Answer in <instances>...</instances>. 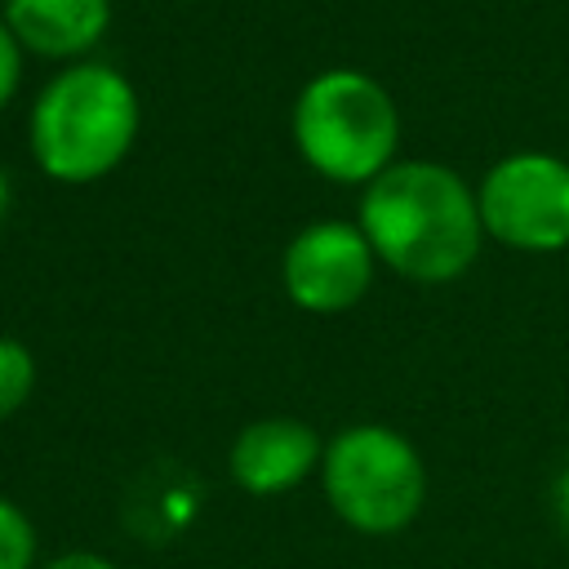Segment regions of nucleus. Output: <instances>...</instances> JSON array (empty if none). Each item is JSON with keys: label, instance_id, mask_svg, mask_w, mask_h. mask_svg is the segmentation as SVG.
Returning <instances> with one entry per match:
<instances>
[{"label": "nucleus", "instance_id": "7ed1b4c3", "mask_svg": "<svg viewBox=\"0 0 569 569\" xmlns=\"http://www.w3.org/2000/svg\"><path fill=\"white\" fill-rule=\"evenodd\" d=\"M289 138L316 178L365 191L400 160V107L378 76L360 67H325L298 89Z\"/></svg>", "mask_w": 569, "mask_h": 569}, {"label": "nucleus", "instance_id": "2eb2a0df", "mask_svg": "<svg viewBox=\"0 0 569 569\" xmlns=\"http://www.w3.org/2000/svg\"><path fill=\"white\" fill-rule=\"evenodd\" d=\"M0 9H4V0H0Z\"/></svg>", "mask_w": 569, "mask_h": 569}, {"label": "nucleus", "instance_id": "39448f33", "mask_svg": "<svg viewBox=\"0 0 569 569\" xmlns=\"http://www.w3.org/2000/svg\"><path fill=\"white\" fill-rule=\"evenodd\" d=\"M485 240L516 253L569 249V160L556 151H507L476 182Z\"/></svg>", "mask_w": 569, "mask_h": 569}, {"label": "nucleus", "instance_id": "9b49d317", "mask_svg": "<svg viewBox=\"0 0 569 569\" xmlns=\"http://www.w3.org/2000/svg\"><path fill=\"white\" fill-rule=\"evenodd\" d=\"M22 71H27V53L18 49V40L9 36V27L0 22V116L13 107L18 89H22Z\"/></svg>", "mask_w": 569, "mask_h": 569}, {"label": "nucleus", "instance_id": "423d86ee", "mask_svg": "<svg viewBox=\"0 0 569 569\" xmlns=\"http://www.w3.org/2000/svg\"><path fill=\"white\" fill-rule=\"evenodd\" d=\"M373 280L378 258L356 218H316L298 227L280 253V289L307 316H342L360 307Z\"/></svg>", "mask_w": 569, "mask_h": 569}, {"label": "nucleus", "instance_id": "1a4fd4ad", "mask_svg": "<svg viewBox=\"0 0 569 569\" xmlns=\"http://www.w3.org/2000/svg\"><path fill=\"white\" fill-rule=\"evenodd\" d=\"M36 356L27 342H18L13 333H0V422L18 418L27 409V400L36 396Z\"/></svg>", "mask_w": 569, "mask_h": 569}, {"label": "nucleus", "instance_id": "f257e3e1", "mask_svg": "<svg viewBox=\"0 0 569 569\" xmlns=\"http://www.w3.org/2000/svg\"><path fill=\"white\" fill-rule=\"evenodd\" d=\"M356 222L373 244L378 267L413 284H453L485 249L476 187L427 156H400L382 169L360 191Z\"/></svg>", "mask_w": 569, "mask_h": 569}, {"label": "nucleus", "instance_id": "9d476101", "mask_svg": "<svg viewBox=\"0 0 569 569\" xmlns=\"http://www.w3.org/2000/svg\"><path fill=\"white\" fill-rule=\"evenodd\" d=\"M0 569H40V533L27 507L0 493Z\"/></svg>", "mask_w": 569, "mask_h": 569}, {"label": "nucleus", "instance_id": "4468645a", "mask_svg": "<svg viewBox=\"0 0 569 569\" xmlns=\"http://www.w3.org/2000/svg\"><path fill=\"white\" fill-rule=\"evenodd\" d=\"M9 213H13V173H9V164L0 160V227L9 222Z\"/></svg>", "mask_w": 569, "mask_h": 569}, {"label": "nucleus", "instance_id": "f8f14e48", "mask_svg": "<svg viewBox=\"0 0 569 569\" xmlns=\"http://www.w3.org/2000/svg\"><path fill=\"white\" fill-rule=\"evenodd\" d=\"M40 569H120V565L111 556H102V551L71 547V551H58L53 560H40Z\"/></svg>", "mask_w": 569, "mask_h": 569}, {"label": "nucleus", "instance_id": "ddd939ff", "mask_svg": "<svg viewBox=\"0 0 569 569\" xmlns=\"http://www.w3.org/2000/svg\"><path fill=\"white\" fill-rule=\"evenodd\" d=\"M551 516H556V525H560V533L569 538V462L556 471V480H551Z\"/></svg>", "mask_w": 569, "mask_h": 569}, {"label": "nucleus", "instance_id": "0eeeda50", "mask_svg": "<svg viewBox=\"0 0 569 569\" xmlns=\"http://www.w3.org/2000/svg\"><path fill=\"white\" fill-rule=\"evenodd\" d=\"M325 436L289 413L253 418L236 431L227 449V476L249 498H280L293 493L302 480L320 476Z\"/></svg>", "mask_w": 569, "mask_h": 569}, {"label": "nucleus", "instance_id": "6e6552de", "mask_svg": "<svg viewBox=\"0 0 569 569\" xmlns=\"http://www.w3.org/2000/svg\"><path fill=\"white\" fill-rule=\"evenodd\" d=\"M0 22L27 58L67 67L98 53L111 31V0H4Z\"/></svg>", "mask_w": 569, "mask_h": 569}, {"label": "nucleus", "instance_id": "f03ea898", "mask_svg": "<svg viewBox=\"0 0 569 569\" xmlns=\"http://www.w3.org/2000/svg\"><path fill=\"white\" fill-rule=\"evenodd\" d=\"M138 133L142 98L107 58L58 67L27 107V156L58 187H93L111 178L133 156Z\"/></svg>", "mask_w": 569, "mask_h": 569}, {"label": "nucleus", "instance_id": "20e7f679", "mask_svg": "<svg viewBox=\"0 0 569 569\" xmlns=\"http://www.w3.org/2000/svg\"><path fill=\"white\" fill-rule=\"evenodd\" d=\"M316 480L329 511L365 538L409 529L427 502V462L418 445L387 422H351L333 431Z\"/></svg>", "mask_w": 569, "mask_h": 569}]
</instances>
